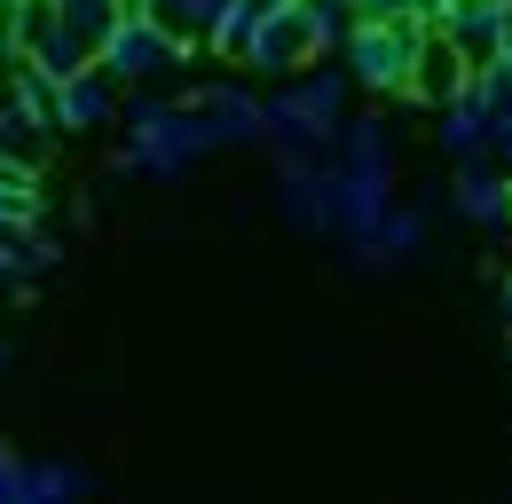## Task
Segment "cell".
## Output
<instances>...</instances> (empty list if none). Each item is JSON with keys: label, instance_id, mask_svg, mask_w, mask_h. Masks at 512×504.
<instances>
[{"label": "cell", "instance_id": "obj_24", "mask_svg": "<svg viewBox=\"0 0 512 504\" xmlns=\"http://www.w3.org/2000/svg\"><path fill=\"white\" fill-rule=\"evenodd\" d=\"M497 308H505V323H512V276H505V292H497Z\"/></svg>", "mask_w": 512, "mask_h": 504}, {"label": "cell", "instance_id": "obj_13", "mask_svg": "<svg viewBox=\"0 0 512 504\" xmlns=\"http://www.w3.org/2000/svg\"><path fill=\"white\" fill-rule=\"evenodd\" d=\"M434 150H442L449 166H481V158H489V111H481L473 87L449 95L442 111H434Z\"/></svg>", "mask_w": 512, "mask_h": 504}, {"label": "cell", "instance_id": "obj_22", "mask_svg": "<svg viewBox=\"0 0 512 504\" xmlns=\"http://www.w3.org/2000/svg\"><path fill=\"white\" fill-rule=\"evenodd\" d=\"M489 166L512 174V119H489Z\"/></svg>", "mask_w": 512, "mask_h": 504}, {"label": "cell", "instance_id": "obj_25", "mask_svg": "<svg viewBox=\"0 0 512 504\" xmlns=\"http://www.w3.org/2000/svg\"><path fill=\"white\" fill-rule=\"evenodd\" d=\"M0 371H8V339H0Z\"/></svg>", "mask_w": 512, "mask_h": 504}, {"label": "cell", "instance_id": "obj_18", "mask_svg": "<svg viewBox=\"0 0 512 504\" xmlns=\"http://www.w3.org/2000/svg\"><path fill=\"white\" fill-rule=\"evenodd\" d=\"M56 16H64L71 40H87L95 56H103V40L119 32V16H127V0H56Z\"/></svg>", "mask_w": 512, "mask_h": 504}, {"label": "cell", "instance_id": "obj_10", "mask_svg": "<svg viewBox=\"0 0 512 504\" xmlns=\"http://www.w3.org/2000/svg\"><path fill=\"white\" fill-rule=\"evenodd\" d=\"M48 119H56V134H103V126H119V79L95 63V71H79V79H64L56 95H48Z\"/></svg>", "mask_w": 512, "mask_h": 504}, {"label": "cell", "instance_id": "obj_12", "mask_svg": "<svg viewBox=\"0 0 512 504\" xmlns=\"http://www.w3.org/2000/svg\"><path fill=\"white\" fill-rule=\"evenodd\" d=\"M449 213L473 221V229H512V174L505 166H457L449 174Z\"/></svg>", "mask_w": 512, "mask_h": 504}, {"label": "cell", "instance_id": "obj_11", "mask_svg": "<svg viewBox=\"0 0 512 504\" xmlns=\"http://www.w3.org/2000/svg\"><path fill=\"white\" fill-rule=\"evenodd\" d=\"M434 32L481 71V63H497L512 48V0H465V8H457L449 24H434Z\"/></svg>", "mask_w": 512, "mask_h": 504}, {"label": "cell", "instance_id": "obj_6", "mask_svg": "<svg viewBox=\"0 0 512 504\" xmlns=\"http://www.w3.org/2000/svg\"><path fill=\"white\" fill-rule=\"evenodd\" d=\"M245 71H260V79H300L308 63H316V40H308V24H300V0L292 8H260L253 40H245Z\"/></svg>", "mask_w": 512, "mask_h": 504}, {"label": "cell", "instance_id": "obj_17", "mask_svg": "<svg viewBox=\"0 0 512 504\" xmlns=\"http://www.w3.org/2000/svg\"><path fill=\"white\" fill-rule=\"evenodd\" d=\"M331 158H355V166H394V126L379 111H355V119L339 126V150Z\"/></svg>", "mask_w": 512, "mask_h": 504}, {"label": "cell", "instance_id": "obj_8", "mask_svg": "<svg viewBox=\"0 0 512 504\" xmlns=\"http://www.w3.org/2000/svg\"><path fill=\"white\" fill-rule=\"evenodd\" d=\"M174 103L205 111L213 134H221V150H260V95L245 79H197V87H182Z\"/></svg>", "mask_w": 512, "mask_h": 504}, {"label": "cell", "instance_id": "obj_5", "mask_svg": "<svg viewBox=\"0 0 512 504\" xmlns=\"http://www.w3.org/2000/svg\"><path fill=\"white\" fill-rule=\"evenodd\" d=\"M386 213H394V166H355V158H331V237L355 245L371 237Z\"/></svg>", "mask_w": 512, "mask_h": 504}, {"label": "cell", "instance_id": "obj_15", "mask_svg": "<svg viewBox=\"0 0 512 504\" xmlns=\"http://www.w3.org/2000/svg\"><path fill=\"white\" fill-rule=\"evenodd\" d=\"M465 87H473V63L457 56L442 32H426V56H418V87H410V95H418L426 111H442L449 95H465Z\"/></svg>", "mask_w": 512, "mask_h": 504}, {"label": "cell", "instance_id": "obj_2", "mask_svg": "<svg viewBox=\"0 0 512 504\" xmlns=\"http://www.w3.org/2000/svg\"><path fill=\"white\" fill-rule=\"evenodd\" d=\"M221 150V134L205 111L190 103H174V95H150V87H134L127 103H119V174H142V182H174V174H190L197 158H213Z\"/></svg>", "mask_w": 512, "mask_h": 504}, {"label": "cell", "instance_id": "obj_9", "mask_svg": "<svg viewBox=\"0 0 512 504\" xmlns=\"http://www.w3.org/2000/svg\"><path fill=\"white\" fill-rule=\"evenodd\" d=\"M268 205H276V221H284V229H300V237H331V158L276 166Z\"/></svg>", "mask_w": 512, "mask_h": 504}, {"label": "cell", "instance_id": "obj_23", "mask_svg": "<svg viewBox=\"0 0 512 504\" xmlns=\"http://www.w3.org/2000/svg\"><path fill=\"white\" fill-rule=\"evenodd\" d=\"M347 8H355L363 24H371V16H418V0H347Z\"/></svg>", "mask_w": 512, "mask_h": 504}, {"label": "cell", "instance_id": "obj_1", "mask_svg": "<svg viewBox=\"0 0 512 504\" xmlns=\"http://www.w3.org/2000/svg\"><path fill=\"white\" fill-rule=\"evenodd\" d=\"M347 95H355V79L331 63H308L300 79H284L276 95H260V150L276 158V166H308V158H331L339 150V126L355 119L347 111Z\"/></svg>", "mask_w": 512, "mask_h": 504}, {"label": "cell", "instance_id": "obj_20", "mask_svg": "<svg viewBox=\"0 0 512 504\" xmlns=\"http://www.w3.org/2000/svg\"><path fill=\"white\" fill-rule=\"evenodd\" d=\"M40 174H24V166H0V237H16V229H32L40 221Z\"/></svg>", "mask_w": 512, "mask_h": 504}, {"label": "cell", "instance_id": "obj_4", "mask_svg": "<svg viewBox=\"0 0 512 504\" xmlns=\"http://www.w3.org/2000/svg\"><path fill=\"white\" fill-rule=\"evenodd\" d=\"M103 71L119 79V87H150V79H166V71H182L190 63V40L182 32H166L142 0H127V16H119V32L103 40Z\"/></svg>", "mask_w": 512, "mask_h": 504}, {"label": "cell", "instance_id": "obj_14", "mask_svg": "<svg viewBox=\"0 0 512 504\" xmlns=\"http://www.w3.org/2000/svg\"><path fill=\"white\" fill-rule=\"evenodd\" d=\"M87 497H95V473L71 457H32L24 489H16V504H87Z\"/></svg>", "mask_w": 512, "mask_h": 504}, {"label": "cell", "instance_id": "obj_21", "mask_svg": "<svg viewBox=\"0 0 512 504\" xmlns=\"http://www.w3.org/2000/svg\"><path fill=\"white\" fill-rule=\"evenodd\" d=\"M24 465H32V457H16V449H8V434H0V504H16V489H24Z\"/></svg>", "mask_w": 512, "mask_h": 504}, {"label": "cell", "instance_id": "obj_3", "mask_svg": "<svg viewBox=\"0 0 512 504\" xmlns=\"http://www.w3.org/2000/svg\"><path fill=\"white\" fill-rule=\"evenodd\" d=\"M426 32L434 24H418V16H371V24L347 32L339 71L355 79V95H410L418 87V56H426Z\"/></svg>", "mask_w": 512, "mask_h": 504}, {"label": "cell", "instance_id": "obj_19", "mask_svg": "<svg viewBox=\"0 0 512 504\" xmlns=\"http://www.w3.org/2000/svg\"><path fill=\"white\" fill-rule=\"evenodd\" d=\"M300 24H308V40H316V56H339L363 16H355L347 0H300Z\"/></svg>", "mask_w": 512, "mask_h": 504}, {"label": "cell", "instance_id": "obj_16", "mask_svg": "<svg viewBox=\"0 0 512 504\" xmlns=\"http://www.w3.org/2000/svg\"><path fill=\"white\" fill-rule=\"evenodd\" d=\"M48 268H56V245H48V237H24V229L0 237V300H16V292H24L32 276H48Z\"/></svg>", "mask_w": 512, "mask_h": 504}, {"label": "cell", "instance_id": "obj_7", "mask_svg": "<svg viewBox=\"0 0 512 504\" xmlns=\"http://www.w3.org/2000/svg\"><path fill=\"white\" fill-rule=\"evenodd\" d=\"M418 252H426V197H410V205L394 197V213H386L379 229L347 245V268H355V276H394V268H410Z\"/></svg>", "mask_w": 512, "mask_h": 504}]
</instances>
